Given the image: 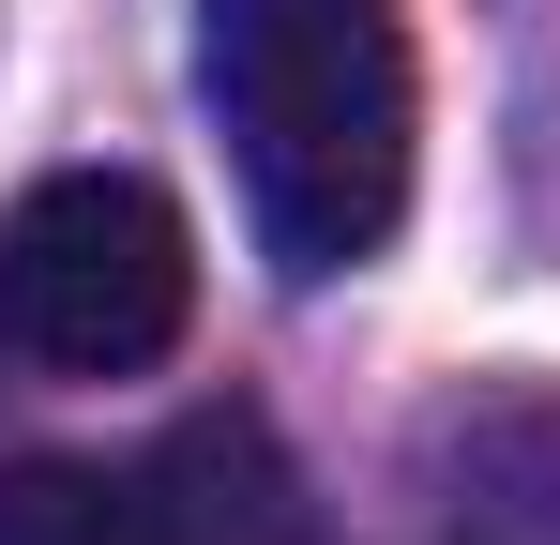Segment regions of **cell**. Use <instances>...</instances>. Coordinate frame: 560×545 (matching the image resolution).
Segmentation results:
<instances>
[{
    "label": "cell",
    "instance_id": "2",
    "mask_svg": "<svg viewBox=\"0 0 560 545\" xmlns=\"http://www.w3.org/2000/svg\"><path fill=\"white\" fill-rule=\"evenodd\" d=\"M197 318V228L137 167H61L0 212V349L46 379H137Z\"/></svg>",
    "mask_w": 560,
    "mask_h": 545
},
{
    "label": "cell",
    "instance_id": "3",
    "mask_svg": "<svg viewBox=\"0 0 560 545\" xmlns=\"http://www.w3.org/2000/svg\"><path fill=\"white\" fill-rule=\"evenodd\" d=\"M0 545H318V500L258 409H183L137 454L0 469Z\"/></svg>",
    "mask_w": 560,
    "mask_h": 545
},
{
    "label": "cell",
    "instance_id": "1",
    "mask_svg": "<svg viewBox=\"0 0 560 545\" xmlns=\"http://www.w3.org/2000/svg\"><path fill=\"white\" fill-rule=\"evenodd\" d=\"M197 106L288 288H334L409 228V0H197Z\"/></svg>",
    "mask_w": 560,
    "mask_h": 545
},
{
    "label": "cell",
    "instance_id": "4",
    "mask_svg": "<svg viewBox=\"0 0 560 545\" xmlns=\"http://www.w3.org/2000/svg\"><path fill=\"white\" fill-rule=\"evenodd\" d=\"M409 545H560V379H469L424 409Z\"/></svg>",
    "mask_w": 560,
    "mask_h": 545
}]
</instances>
